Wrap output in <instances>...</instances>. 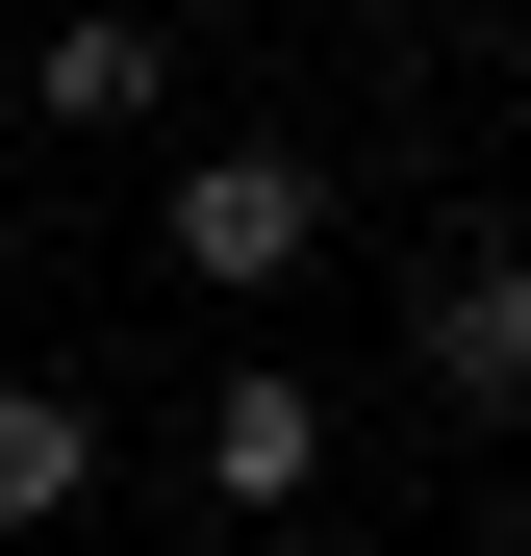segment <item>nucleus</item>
Wrapping results in <instances>:
<instances>
[{
    "mask_svg": "<svg viewBox=\"0 0 531 556\" xmlns=\"http://www.w3.org/2000/svg\"><path fill=\"white\" fill-rule=\"evenodd\" d=\"M152 253H177V278H304V253H329V177H304V152H177Z\"/></svg>",
    "mask_w": 531,
    "mask_h": 556,
    "instance_id": "nucleus-1",
    "label": "nucleus"
},
{
    "mask_svg": "<svg viewBox=\"0 0 531 556\" xmlns=\"http://www.w3.org/2000/svg\"><path fill=\"white\" fill-rule=\"evenodd\" d=\"M430 380H456V405H531V253L430 278Z\"/></svg>",
    "mask_w": 531,
    "mask_h": 556,
    "instance_id": "nucleus-2",
    "label": "nucleus"
},
{
    "mask_svg": "<svg viewBox=\"0 0 531 556\" xmlns=\"http://www.w3.org/2000/svg\"><path fill=\"white\" fill-rule=\"evenodd\" d=\"M203 481H228V506H304V481H329V405H304V380H228V405H203Z\"/></svg>",
    "mask_w": 531,
    "mask_h": 556,
    "instance_id": "nucleus-3",
    "label": "nucleus"
},
{
    "mask_svg": "<svg viewBox=\"0 0 531 556\" xmlns=\"http://www.w3.org/2000/svg\"><path fill=\"white\" fill-rule=\"evenodd\" d=\"M152 76H177V51H152V26H102V0H76V26L26 51V102H51V127H152Z\"/></svg>",
    "mask_w": 531,
    "mask_h": 556,
    "instance_id": "nucleus-4",
    "label": "nucleus"
},
{
    "mask_svg": "<svg viewBox=\"0 0 531 556\" xmlns=\"http://www.w3.org/2000/svg\"><path fill=\"white\" fill-rule=\"evenodd\" d=\"M76 481H102V430H76V405H51V380H0V531H51V506H76Z\"/></svg>",
    "mask_w": 531,
    "mask_h": 556,
    "instance_id": "nucleus-5",
    "label": "nucleus"
}]
</instances>
